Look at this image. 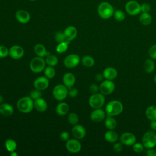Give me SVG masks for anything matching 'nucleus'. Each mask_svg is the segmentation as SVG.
<instances>
[{"mask_svg": "<svg viewBox=\"0 0 156 156\" xmlns=\"http://www.w3.org/2000/svg\"><path fill=\"white\" fill-rule=\"evenodd\" d=\"M72 134L77 140L82 139L85 136L86 130L85 127L80 124H75L72 128Z\"/></svg>", "mask_w": 156, "mask_h": 156, "instance_id": "f3484780", "label": "nucleus"}, {"mask_svg": "<svg viewBox=\"0 0 156 156\" xmlns=\"http://www.w3.org/2000/svg\"><path fill=\"white\" fill-rule=\"evenodd\" d=\"M24 54V49L20 46L14 45L9 49V55L13 59H20Z\"/></svg>", "mask_w": 156, "mask_h": 156, "instance_id": "2eb2a0df", "label": "nucleus"}, {"mask_svg": "<svg viewBox=\"0 0 156 156\" xmlns=\"http://www.w3.org/2000/svg\"><path fill=\"white\" fill-rule=\"evenodd\" d=\"M104 78L107 80H113L115 79L118 75V72L116 69L113 67L105 68L102 73Z\"/></svg>", "mask_w": 156, "mask_h": 156, "instance_id": "4be33fe9", "label": "nucleus"}, {"mask_svg": "<svg viewBox=\"0 0 156 156\" xmlns=\"http://www.w3.org/2000/svg\"><path fill=\"white\" fill-rule=\"evenodd\" d=\"M10 155H11V156H18V153L16 152L15 151H13V152H10Z\"/></svg>", "mask_w": 156, "mask_h": 156, "instance_id": "3c124183", "label": "nucleus"}, {"mask_svg": "<svg viewBox=\"0 0 156 156\" xmlns=\"http://www.w3.org/2000/svg\"><path fill=\"white\" fill-rule=\"evenodd\" d=\"M80 58L77 54H71L67 55L63 61L64 65L68 68H73L77 66L80 63Z\"/></svg>", "mask_w": 156, "mask_h": 156, "instance_id": "9d476101", "label": "nucleus"}, {"mask_svg": "<svg viewBox=\"0 0 156 156\" xmlns=\"http://www.w3.org/2000/svg\"><path fill=\"white\" fill-rule=\"evenodd\" d=\"M146 116L150 121L156 119V106L150 105L146 110Z\"/></svg>", "mask_w": 156, "mask_h": 156, "instance_id": "cd10ccee", "label": "nucleus"}, {"mask_svg": "<svg viewBox=\"0 0 156 156\" xmlns=\"http://www.w3.org/2000/svg\"><path fill=\"white\" fill-rule=\"evenodd\" d=\"M142 144L146 149L154 148L156 146V133L153 131H147L143 136Z\"/></svg>", "mask_w": 156, "mask_h": 156, "instance_id": "20e7f679", "label": "nucleus"}, {"mask_svg": "<svg viewBox=\"0 0 156 156\" xmlns=\"http://www.w3.org/2000/svg\"><path fill=\"white\" fill-rule=\"evenodd\" d=\"M123 108L122 102L118 100H113L106 105L105 112L107 115L114 116L121 114L123 111Z\"/></svg>", "mask_w": 156, "mask_h": 156, "instance_id": "f257e3e1", "label": "nucleus"}, {"mask_svg": "<svg viewBox=\"0 0 156 156\" xmlns=\"http://www.w3.org/2000/svg\"><path fill=\"white\" fill-rule=\"evenodd\" d=\"M66 37V40L68 41H72L76 38L77 35V29L73 26H69L67 27L63 31Z\"/></svg>", "mask_w": 156, "mask_h": 156, "instance_id": "a211bd4d", "label": "nucleus"}, {"mask_svg": "<svg viewBox=\"0 0 156 156\" xmlns=\"http://www.w3.org/2000/svg\"><path fill=\"white\" fill-rule=\"evenodd\" d=\"M66 147L67 150L73 154L79 152L82 148L81 143L77 139H69L66 143Z\"/></svg>", "mask_w": 156, "mask_h": 156, "instance_id": "9b49d317", "label": "nucleus"}, {"mask_svg": "<svg viewBox=\"0 0 156 156\" xmlns=\"http://www.w3.org/2000/svg\"><path fill=\"white\" fill-rule=\"evenodd\" d=\"M125 10L130 15H136L141 12V5L136 1L130 0L126 4Z\"/></svg>", "mask_w": 156, "mask_h": 156, "instance_id": "6e6552de", "label": "nucleus"}, {"mask_svg": "<svg viewBox=\"0 0 156 156\" xmlns=\"http://www.w3.org/2000/svg\"><path fill=\"white\" fill-rule=\"evenodd\" d=\"M60 138L62 141H67L69 139V133L66 131H63L60 133Z\"/></svg>", "mask_w": 156, "mask_h": 156, "instance_id": "a18cd8bd", "label": "nucleus"}, {"mask_svg": "<svg viewBox=\"0 0 156 156\" xmlns=\"http://www.w3.org/2000/svg\"><path fill=\"white\" fill-rule=\"evenodd\" d=\"M9 55V49L5 46H0V57L4 58Z\"/></svg>", "mask_w": 156, "mask_h": 156, "instance_id": "58836bf2", "label": "nucleus"}, {"mask_svg": "<svg viewBox=\"0 0 156 156\" xmlns=\"http://www.w3.org/2000/svg\"><path fill=\"white\" fill-rule=\"evenodd\" d=\"M113 16L114 18L117 21H122L126 17V15L125 13L119 9L116 10L114 11L113 13Z\"/></svg>", "mask_w": 156, "mask_h": 156, "instance_id": "72a5a7b5", "label": "nucleus"}, {"mask_svg": "<svg viewBox=\"0 0 156 156\" xmlns=\"http://www.w3.org/2000/svg\"><path fill=\"white\" fill-rule=\"evenodd\" d=\"M114 11L112 4L106 1L100 3L98 7V13L99 16L104 20L110 18L113 15Z\"/></svg>", "mask_w": 156, "mask_h": 156, "instance_id": "f03ea898", "label": "nucleus"}, {"mask_svg": "<svg viewBox=\"0 0 156 156\" xmlns=\"http://www.w3.org/2000/svg\"><path fill=\"white\" fill-rule=\"evenodd\" d=\"M105 103V98L104 94L99 93L93 94L89 98L88 104L93 108H98L103 106Z\"/></svg>", "mask_w": 156, "mask_h": 156, "instance_id": "423d86ee", "label": "nucleus"}, {"mask_svg": "<svg viewBox=\"0 0 156 156\" xmlns=\"http://www.w3.org/2000/svg\"><path fill=\"white\" fill-rule=\"evenodd\" d=\"M5 146L9 152H12L15 151L17 147V144L15 140L12 139H8L5 142Z\"/></svg>", "mask_w": 156, "mask_h": 156, "instance_id": "c756f323", "label": "nucleus"}, {"mask_svg": "<svg viewBox=\"0 0 156 156\" xmlns=\"http://www.w3.org/2000/svg\"><path fill=\"white\" fill-rule=\"evenodd\" d=\"M104 124L106 128L108 130H113L117 126V121L113 116L107 115L106 118H105Z\"/></svg>", "mask_w": 156, "mask_h": 156, "instance_id": "a878e982", "label": "nucleus"}, {"mask_svg": "<svg viewBox=\"0 0 156 156\" xmlns=\"http://www.w3.org/2000/svg\"><path fill=\"white\" fill-rule=\"evenodd\" d=\"M45 62L48 65L51 66H54L57 65V63L58 62V60L56 55L49 54L46 56Z\"/></svg>", "mask_w": 156, "mask_h": 156, "instance_id": "c85d7f7f", "label": "nucleus"}, {"mask_svg": "<svg viewBox=\"0 0 156 156\" xmlns=\"http://www.w3.org/2000/svg\"><path fill=\"white\" fill-rule=\"evenodd\" d=\"M63 82L68 88L73 87L76 82V77L74 75L71 73H65L63 77Z\"/></svg>", "mask_w": 156, "mask_h": 156, "instance_id": "412c9836", "label": "nucleus"}, {"mask_svg": "<svg viewBox=\"0 0 156 156\" xmlns=\"http://www.w3.org/2000/svg\"><path fill=\"white\" fill-rule=\"evenodd\" d=\"M44 75L49 79H52L55 75V70L53 66H49L44 68Z\"/></svg>", "mask_w": 156, "mask_h": 156, "instance_id": "f704fd0d", "label": "nucleus"}, {"mask_svg": "<svg viewBox=\"0 0 156 156\" xmlns=\"http://www.w3.org/2000/svg\"><path fill=\"white\" fill-rule=\"evenodd\" d=\"M119 140L122 144L130 146H133L136 142V137L134 134L130 132H124L120 136Z\"/></svg>", "mask_w": 156, "mask_h": 156, "instance_id": "f8f14e48", "label": "nucleus"}, {"mask_svg": "<svg viewBox=\"0 0 156 156\" xmlns=\"http://www.w3.org/2000/svg\"><path fill=\"white\" fill-rule=\"evenodd\" d=\"M3 101H4L3 97H2L1 95H0V104L3 102Z\"/></svg>", "mask_w": 156, "mask_h": 156, "instance_id": "603ef678", "label": "nucleus"}, {"mask_svg": "<svg viewBox=\"0 0 156 156\" xmlns=\"http://www.w3.org/2000/svg\"><path fill=\"white\" fill-rule=\"evenodd\" d=\"M16 106L20 112L23 113H30L34 107L33 99L30 96H24L18 101Z\"/></svg>", "mask_w": 156, "mask_h": 156, "instance_id": "7ed1b4c3", "label": "nucleus"}, {"mask_svg": "<svg viewBox=\"0 0 156 156\" xmlns=\"http://www.w3.org/2000/svg\"><path fill=\"white\" fill-rule=\"evenodd\" d=\"M152 18L149 12H142L139 16L140 23L144 26L149 25L152 22Z\"/></svg>", "mask_w": 156, "mask_h": 156, "instance_id": "bb28decb", "label": "nucleus"}, {"mask_svg": "<svg viewBox=\"0 0 156 156\" xmlns=\"http://www.w3.org/2000/svg\"><path fill=\"white\" fill-rule=\"evenodd\" d=\"M68 121L69 124H71L72 125L77 124V123L79 122L78 115L74 112L70 113L68 116Z\"/></svg>", "mask_w": 156, "mask_h": 156, "instance_id": "c9c22d12", "label": "nucleus"}, {"mask_svg": "<svg viewBox=\"0 0 156 156\" xmlns=\"http://www.w3.org/2000/svg\"><path fill=\"white\" fill-rule=\"evenodd\" d=\"M89 90L92 94L96 93L98 92V91H99V87H98L96 84H91L89 87Z\"/></svg>", "mask_w": 156, "mask_h": 156, "instance_id": "49530a36", "label": "nucleus"}, {"mask_svg": "<svg viewBox=\"0 0 156 156\" xmlns=\"http://www.w3.org/2000/svg\"><path fill=\"white\" fill-rule=\"evenodd\" d=\"M14 112L13 107L8 103H2L0 104V114L4 116H10Z\"/></svg>", "mask_w": 156, "mask_h": 156, "instance_id": "aec40b11", "label": "nucleus"}, {"mask_svg": "<svg viewBox=\"0 0 156 156\" xmlns=\"http://www.w3.org/2000/svg\"><path fill=\"white\" fill-rule=\"evenodd\" d=\"M144 146L142 143H135L133 144V150L136 153H140L144 150Z\"/></svg>", "mask_w": 156, "mask_h": 156, "instance_id": "4c0bfd02", "label": "nucleus"}, {"mask_svg": "<svg viewBox=\"0 0 156 156\" xmlns=\"http://www.w3.org/2000/svg\"><path fill=\"white\" fill-rule=\"evenodd\" d=\"M78 94V90L76 88H68V95L71 98H75Z\"/></svg>", "mask_w": 156, "mask_h": 156, "instance_id": "37998d69", "label": "nucleus"}, {"mask_svg": "<svg viewBox=\"0 0 156 156\" xmlns=\"http://www.w3.org/2000/svg\"><path fill=\"white\" fill-rule=\"evenodd\" d=\"M34 107L38 112H44L47 110L48 104L44 99L40 98L34 100Z\"/></svg>", "mask_w": 156, "mask_h": 156, "instance_id": "6ab92c4d", "label": "nucleus"}, {"mask_svg": "<svg viewBox=\"0 0 156 156\" xmlns=\"http://www.w3.org/2000/svg\"><path fill=\"white\" fill-rule=\"evenodd\" d=\"M29 1H36V0H29Z\"/></svg>", "mask_w": 156, "mask_h": 156, "instance_id": "5fc2aeb1", "label": "nucleus"}, {"mask_svg": "<svg viewBox=\"0 0 156 156\" xmlns=\"http://www.w3.org/2000/svg\"><path fill=\"white\" fill-rule=\"evenodd\" d=\"M149 57L152 59H156V44L152 46L148 51Z\"/></svg>", "mask_w": 156, "mask_h": 156, "instance_id": "a19ab883", "label": "nucleus"}, {"mask_svg": "<svg viewBox=\"0 0 156 156\" xmlns=\"http://www.w3.org/2000/svg\"><path fill=\"white\" fill-rule=\"evenodd\" d=\"M104 138L108 143H115L118 139V135L115 131L113 130H109L105 133Z\"/></svg>", "mask_w": 156, "mask_h": 156, "instance_id": "b1692460", "label": "nucleus"}, {"mask_svg": "<svg viewBox=\"0 0 156 156\" xmlns=\"http://www.w3.org/2000/svg\"><path fill=\"white\" fill-rule=\"evenodd\" d=\"M150 127L152 130L156 131V119L151 121L150 123Z\"/></svg>", "mask_w": 156, "mask_h": 156, "instance_id": "8fccbe9b", "label": "nucleus"}, {"mask_svg": "<svg viewBox=\"0 0 156 156\" xmlns=\"http://www.w3.org/2000/svg\"><path fill=\"white\" fill-rule=\"evenodd\" d=\"M55 40L58 43L66 40L65 35L64 34V32H61V31L57 32L55 34Z\"/></svg>", "mask_w": 156, "mask_h": 156, "instance_id": "e433bc0d", "label": "nucleus"}, {"mask_svg": "<svg viewBox=\"0 0 156 156\" xmlns=\"http://www.w3.org/2000/svg\"><path fill=\"white\" fill-rule=\"evenodd\" d=\"M144 69L147 73H151L155 69V63L152 59H147L144 63Z\"/></svg>", "mask_w": 156, "mask_h": 156, "instance_id": "7c9ffc66", "label": "nucleus"}, {"mask_svg": "<svg viewBox=\"0 0 156 156\" xmlns=\"http://www.w3.org/2000/svg\"><path fill=\"white\" fill-rule=\"evenodd\" d=\"M15 18L19 23L26 24L30 20V15L25 10H19L15 13Z\"/></svg>", "mask_w": 156, "mask_h": 156, "instance_id": "dca6fc26", "label": "nucleus"}, {"mask_svg": "<svg viewBox=\"0 0 156 156\" xmlns=\"http://www.w3.org/2000/svg\"><path fill=\"white\" fill-rule=\"evenodd\" d=\"M115 85L112 80H107L103 81L99 85V91L104 95L110 94L115 90Z\"/></svg>", "mask_w": 156, "mask_h": 156, "instance_id": "1a4fd4ad", "label": "nucleus"}, {"mask_svg": "<svg viewBox=\"0 0 156 156\" xmlns=\"http://www.w3.org/2000/svg\"><path fill=\"white\" fill-rule=\"evenodd\" d=\"M69 105L66 102H60L57 104L55 108L56 113L60 116L65 115L69 111Z\"/></svg>", "mask_w": 156, "mask_h": 156, "instance_id": "393cba45", "label": "nucleus"}, {"mask_svg": "<svg viewBox=\"0 0 156 156\" xmlns=\"http://www.w3.org/2000/svg\"><path fill=\"white\" fill-rule=\"evenodd\" d=\"M68 46H69V41L67 40L59 43L56 47V51L59 54L63 53L68 49Z\"/></svg>", "mask_w": 156, "mask_h": 156, "instance_id": "473e14b6", "label": "nucleus"}, {"mask_svg": "<svg viewBox=\"0 0 156 156\" xmlns=\"http://www.w3.org/2000/svg\"><path fill=\"white\" fill-rule=\"evenodd\" d=\"M105 112L101 108H94L90 114V118L94 122H99L105 119Z\"/></svg>", "mask_w": 156, "mask_h": 156, "instance_id": "4468645a", "label": "nucleus"}, {"mask_svg": "<svg viewBox=\"0 0 156 156\" xmlns=\"http://www.w3.org/2000/svg\"><path fill=\"white\" fill-rule=\"evenodd\" d=\"M34 50L35 54L40 57H46L48 54H49V53L46 51L44 46L42 44H37L34 46Z\"/></svg>", "mask_w": 156, "mask_h": 156, "instance_id": "5701e85b", "label": "nucleus"}, {"mask_svg": "<svg viewBox=\"0 0 156 156\" xmlns=\"http://www.w3.org/2000/svg\"><path fill=\"white\" fill-rule=\"evenodd\" d=\"M45 60L43 58V57H35L32 58L30 62V70L36 73H38L41 72L45 68L46 66Z\"/></svg>", "mask_w": 156, "mask_h": 156, "instance_id": "39448f33", "label": "nucleus"}, {"mask_svg": "<svg viewBox=\"0 0 156 156\" xmlns=\"http://www.w3.org/2000/svg\"><path fill=\"white\" fill-rule=\"evenodd\" d=\"M123 149V144L121 142H115L113 144V149L115 152H120Z\"/></svg>", "mask_w": 156, "mask_h": 156, "instance_id": "79ce46f5", "label": "nucleus"}, {"mask_svg": "<svg viewBox=\"0 0 156 156\" xmlns=\"http://www.w3.org/2000/svg\"><path fill=\"white\" fill-rule=\"evenodd\" d=\"M146 155L147 156H156V150L153 148L147 149L146 151Z\"/></svg>", "mask_w": 156, "mask_h": 156, "instance_id": "de8ad7c7", "label": "nucleus"}, {"mask_svg": "<svg viewBox=\"0 0 156 156\" xmlns=\"http://www.w3.org/2000/svg\"><path fill=\"white\" fill-rule=\"evenodd\" d=\"M151 5L145 2V3H143L141 5V12H149L151 10Z\"/></svg>", "mask_w": 156, "mask_h": 156, "instance_id": "c03bdc74", "label": "nucleus"}, {"mask_svg": "<svg viewBox=\"0 0 156 156\" xmlns=\"http://www.w3.org/2000/svg\"><path fill=\"white\" fill-rule=\"evenodd\" d=\"M104 78V76H103V74H101V73H98L96 74L95 76V79L98 81V82H100Z\"/></svg>", "mask_w": 156, "mask_h": 156, "instance_id": "09e8293b", "label": "nucleus"}, {"mask_svg": "<svg viewBox=\"0 0 156 156\" xmlns=\"http://www.w3.org/2000/svg\"><path fill=\"white\" fill-rule=\"evenodd\" d=\"M41 95H42V94H41L40 90H37V89L32 91L30 92V97L32 99H34V100H35V99H37L38 98H41Z\"/></svg>", "mask_w": 156, "mask_h": 156, "instance_id": "ea45409f", "label": "nucleus"}, {"mask_svg": "<svg viewBox=\"0 0 156 156\" xmlns=\"http://www.w3.org/2000/svg\"><path fill=\"white\" fill-rule=\"evenodd\" d=\"M81 62L82 65L85 67H91L94 64V58L90 55L83 56L81 59Z\"/></svg>", "mask_w": 156, "mask_h": 156, "instance_id": "2f4dec72", "label": "nucleus"}, {"mask_svg": "<svg viewBox=\"0 0 156 156\" xmlns=\"http://www.w3.org/2000/svg\"><path fill=\"white\" fill-rule=\"evenodd\" d=\"M54 98L57 101H63L68 95V88L63 84L57 85L52 91Z\"/></svg>", "mask_w": 156, "mask_h": 156, "instance_id": "0eeeda50", "label": "nucleus"}, {"mask_svg": "<svg viewBox=\"0 0 156 156\" xmlns=\"http://www.w3.org/2000/svg\"><path fill=\"white\" fill-rule=\"evenodd\" d=\"M49 79L46 76H40L35 79L34 86L35 89L40 91L46 90L49 86Z\"/></svg>", "mask_w": 156, "mask_h": 156, "instance_id": "ddd939ff", "label": "nucleus"}, {"mask_svg": "<svg viewBox=\"0 0 156 156\" xmlns=\"http://www.w3.org/2000/svg\"><path fill=\"white\" fill-rule=\"evenodd\" d=\"M154 82L156 83V75H155V76H154Z\"/></svg>", "mask_w": 156, "mask_h": 156, "instance_id": "864d4df0", "label": "nucleus"}]
</instances>
